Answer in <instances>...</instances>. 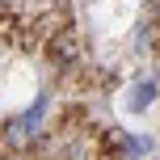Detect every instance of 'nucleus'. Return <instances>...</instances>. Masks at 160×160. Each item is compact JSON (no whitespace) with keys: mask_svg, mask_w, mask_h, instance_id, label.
Returning a JSON list of instances; mask_svg holds the SVG:
<instances>
[]
</instances>
